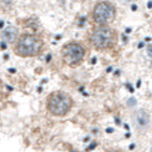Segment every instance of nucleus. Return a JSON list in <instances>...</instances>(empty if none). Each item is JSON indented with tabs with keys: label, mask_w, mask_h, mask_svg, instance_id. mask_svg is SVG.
I'll list each match as a JSON object with an SVG mask.
<instances>
[{
	"label": "nucleus",
	"mask_w": 152,
	"mask_h": 152,
	"mask_svg": "<svg viewBox=\"0 0 152 152\" xmlns=\"http://www.w3.org/2000/svg\"><path fill=\"white\" fill-rule=\"evenodd\" d=\"M134 121L135 125L137 126L140 130H145L150 125V116L146 110H138L134 115Z\"/></svg>",
	"instance_id": "423d86ee"
},
{
	"label": "nucleus",
	"mask_w": 152,
	"mask_h": 152,
	"mask_svg": "<svg viewBox=\"0 0 152 152\" xmlns=\"http://www.w3.org/2000/svg\"><path fill=\"white\" fill-rule=\"evenodd\" d=\"M116 16V9L109 1H100L92 10V20L99 25H107L113 21Z\"/></svg>",
	"instance_id": "39448f33"
},
{
	"label": "nucleus",
	"mask_w": 152,
	"mask_h": 152,
	"mask_svg": "<svg viewBox=\"0 0 152 152\" xmlns=\"http://www.w3.org/2000/svg\"><path fill=\"white\" fill-rule=\"evenodd\" d=\"M86 56V49L80 42L70 41L61 49V59L67 66L77 67L82 64Z\"/></svg>",
	"instance_id": "20e7f679"
},
{
	"label": "nucleus",
	"mask_w": 152,
	"mask_h": 152,
	"mask_svg": "<svg viewBox=\"0 0 152 152\" xmlns=\"http://www.w3.org/2000/svg\"><path fill=\"white\" fill-rule=\"evenodd\" d=\"M74 100L69 94L64 91L51 92L46 99V109L53 116L62 117L71 111Z\"/></svg>",
	"instance_id": "f257e3e1"
},
{
	"label": "nucleus",
	"mask_w": 152,
	"mask_h": 152,
	"mask_svg": "<svg viewBox=\"0 0 152 152\" xmlns=\"http://www.w3.org/2000/svg\"><path fill=\"white\" fill-rule=\"evenodd\" d=\"M44 41L40 36L34 34H23L16 41L15 53L21 58H33L41 53Z\"/></svg>",
	"instance_id": "7ed1b4c3"
},
{
	"label": "nucleus",
	"mask_w": 152,
	"mask_h": 152,
	"mask_svg": "<svg viewBox=\"0 0 152 152\" xmlns=\"http://www.w3.org/2000/svg\"><path fill=\"white\" fill-rule=\"evenodd\" d=\"M106 152H121V151H117V150H109V151H106Z\"/></svg>",
	"instance_id": "6e6552de"
},
{
	"label": "nucleus",
	"mask_w": 152,
	"mask_h": 152,
	"mask_svg": "<svg viewBox=\"0 0 152 152\" xmlns=\"http://www.w3.org/2000/svg\"><path fill=\"white\" fill-rule=\"evenodd\" d=\"M90 42L94 49L100 51L110 50L117 42V33L106 25H101L92 30V33L90 34Z\"/></svg>",
	"instance_id": "f03ea898"
},
{
	"label": "nucleus",
	"mask_w": 152,
	"mask_h": 152,
	"mask_svg": "<svg viewBox=\"0 0 152 152\" xmlns=\"http://www.w3.org/2000/svg\"><path fill=\"white\" fill-rule=\"evenodd\" d=\"M1 37H3L4 41L9 42V44L15 42L16 41V37H18V29L15 26H8L6 29L3 30Z\"/></svg>",
	"instance_id": "0eeeda50"
}]
</instances>
